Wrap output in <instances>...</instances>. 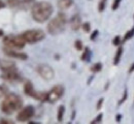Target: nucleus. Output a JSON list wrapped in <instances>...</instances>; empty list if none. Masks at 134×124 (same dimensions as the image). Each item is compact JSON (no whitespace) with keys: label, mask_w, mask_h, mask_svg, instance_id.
<instances>
[{"label":"nucleus","mask_w":134,"mask_h":124,"mask_svg":"<svg viewBox=\"0 0 134 124\" xmlns=\"http://www.w3.org/2000/svg\"><path fill=\"white\" fill-rule=\"evenodd\" d=\"M54 7L48 1L35 2L31 7V15L34 21L37 23H44L53 15Z\"/></svg>","instance_id":"1"},{"label":"nucleus","mask_w":134,"mask_h":124,"mask_svg":"<svg viewBox=\"0 0 134 124\" xmlns=\"http://www.w3.org/2000/svg\"><path fill=\"white\" fill-rule=\"evenodd\" d=\"M23 106V100L20 95L16 93H9L5 95L1 103V111L5 115H12Z\"/></svg>","instance_id":"2"},{"label":"nucleus","mask_w":134,"mask_h":124,"mask_svg":"<svg viewBox=\"0 0 134 124\" xmlns=\"http://www.w3.org/2000/svg\"><path fill=\"white\" fill-rule=\"evenodd\" d=\"M67 17L65 14L59 13L57 16L48 24V32L52 35H57L63 32L66 28Z\"/></svg>","instance_id":"3"},{"label":"nucleus","mask_w":134,"mask_h":124,"mask_svg":"<svg viewBox=\"0 0 134 124\" xmlns=\"http://www.w3.org/2000/svg\"><path fill=\"white\" fill-rule=\"evenodd\" d=\"M3 45L7 49L21 50L25 47L26 41L23 39L22 35H6L3 38Z\"/></svg>","instance_id":"4"},{"label":"nucleus","mask_w":134,"mask_h":124,"mask_svg":"<svg viewBox=\"0 0 134 124\" xmlns=\"http://www.w3.org/2000/svg\"><path fill=\"white\" fill-rule=\"evenodd\" d=\"M23 39L26 41V44H36L44 39L46 33L41 29H30L27 31H24L22 34Z\"/></svg>","instance_id":"5"},{"label":"nucleus","mask_w":134,"mask_h":124,"mask_svg":"<svg viewBox=\"0 0 134 124\" xmlns=\"http://www.w3.org/2000/svg\"><path fill=\"white\" fill-rule=\"evenodd\" d=\"M24 92L26 95L33 97L39 101H48V93L44 92H37L34 90V87L31 82H26L24 85Z\"/></svg>","instance_id":"6"},{"label":"nucleus","mask_w":134,"mask_h":124,"mask_svg":"<svg viewBox=\"0 0 134 124\" xmlns=\"http://www.w3.org/2000/svg\"><path fill=\"white\" fill-rule=\"evenodd\" d=\"M35 114V109L33 106H27L23 109H21V111L18 113L17 120L20 122H26L29 121L32 117H34Z\"/></svg>","instance_id":"7"},{"label":"nucleus","mask_w":134,"mask_h":124,"mask_svg":"<svg viewBox=\"0 0 134 124\" xmlns=\"http://www.w3.org/2000/svg\"><path fill=\"white\" fill-rule=\"evenodd\" d=\"M36 71L38 72V74L47 81H51L52 79H54L55 77V71L51 67L49 64H39L36 67Z\"/></svg>","instance_id":"8"},{"label":"nucleus","mask_w":134,"mask_h":124,"mask_svg":"<svg viewBox=\"0 0 134 124\" xmlns=\"http://www.w3.org/2000/svg\"><path fill=\"white\" fill-rule=\"evenodd\" d=\"M64 94V87L62 85H56L55 87L50 90V92H48V101L51 104L56 103L57 100H59Z\"/></svg>","instance_id":"9"},{"label":"nucleus","mask_w":134,"mask_h":124,"mask_svg":"<svg viewBox=\"0 0 134 124\" xmlns=\"http://www.w3.org/2000/svg\"><path fill=\"white\" fill-rule=\"evenodd\" d=\"M2 79H4L5 81H8V82H17V81L21 80V76L19 74L17 68H13V69L3 71Z\"/></svg>","instance_id":"10"},{"label":"nucleus","mask_w":134,"mask_h":124,"mask_svg":"<svg viewBox=\"0 0 134 124\" xmlns=\"http://www.w3.org/2000/svg\"><path fill=\"white\" fill-rule=\"evenodd\" d=\"M3 52L6 56L10 57V58H17L21 60H27L28 59V55L23 52H19L18 50H12V49H7V48H3Z\"/></svg>","instance_id":"11"},{"label":"nucleus","mask_w":134,"mask_h":124,"mask_svg":"<svg viewBox=\"0 0 134 124\" xmlns=\"http://www.w3.org/2000/svg\"><path fill=\"white\" fill-rule=\"evenodd\" d=\"M82 26H83V24H82V19L80 17V15H74L70 19V27L73 31L79 30Z\"/></svg>","instance_id":"12"},{"label":"nucleus","mask_w":134,"mask_h":124,"mask_svg":"<svg viewBox=\"0 0 134 124\" xmlns=\"http://www.w3.org/2000/svg\"><path fill=\"white\" fill-rule=\"evenodd\" d=\"M73 4V0H58L57 5L60 9H67Z\"/></svg>","instance_id":"13"},{"label":"nucleus","mask_w":134,"mask_h":124,"mask_svg":"<svg viewBox=\"0 0 134 124\" xmlns=\"http://www.w3.org/2000/svg\"><path fill=\"white\" fill-rule=\"evenodd\" d=\"M33 4H34V0H21L20 7L23 8V9H26L28 7H32Z\"/></svg>","instance_id":"14"},{"label":"nucleus","mask_w":134,"mask_h":124,"mask_svg":"<svg viewBox=\"0 0 134 124\" xmlns=\"http://www.w3.org/2000/svg\"><path fill=\"white\" fill-rule=\"evenodd\" d=\"M64 113H65V107H64V106H60L59 109H58V113H57V120L59 122H62Z\"/></svg>","instance_id":"15"},{"label":"nucleus","mask_w":134,"mask_h":124,"mask_svg":"<svg viewBox=\"0 0 134 124\" xmlns=\"http://www.w3.org/2000/svg\"><path fill=\"white\" fill-rule=\"evenodd\" d=\"M122 54H123V48H119L116 53V56H115V59H114V64L115 65H118L120 60H121V57H122Z\"/></svg>","instance_id":"16"},{"label":"nucleus","mask_w":134,"mask_h":124,"mask_svg":"<svg viewBox=\"0 0 134 124\" xmlns=\"http://www.w3.org/2000/svg\"><path fill=\"white\" fill-rule=\"evenodd\" d=\"M7 4L10 7H20L21 0H7Z\"/></svg>","instance_id":"17"},{"label":"nucleus","mask_w":134,"mask_h":124,"mask_svg":"<svg viewBox=\"0 0 134 124\" xmlns=\"http://www.w3.org/2000/svg\"><path fill=\"white\" fill-rule=\"evenodd\" d=\"M134 35V26L133 28L131 29V30H129V31H127L126 32V34H125V37H124V40L126 41V40H128V39H130L132 36Z\"/></svg>","instance_id":"18"},{"label":"nucleus","mask_w":134,"mask_h":124,"mask_svg":"<svg viewBox=\"0 0 134 124\" xmlns=\"http://www.w3.org/2000/svg\"><path fill=\"white\" fill-rule=\"evenodd\" d=\"M101 68H102V64L101 63H96L91 67V71L93 72H98V71H101Z\"/></svg>","instance_id":"19"},{"label":"nucleus","mask_w":134,"mask_h":124,"mask_svg":"<svg viewBox=\"0 0 134 124\" xmlns=\"http://www.w3.org/2000/svg\"><path fill=\"white\" fill-rule=\"evenodd\" d=\"M89 57H90V51H89V49L87 48V49L85 50L84 54L82 55V60H84V61L89 60Z\"/></svg>","instance_id":"20"},{"label":"nucleus","mask_w":134,"mask_h":124,"mask_svg":"<svg viewBox=\"0 0 134 124\" xmlns=\"http://www.w3.org/2000/svg\"><path fill=\"white\" fill-rule=\"evenodd\" d=\"M74 47L77 51H81L83 50V42L81 40H75V44H74Z\"/></svg>","instance_id":"21"},{"label":"nucleus","mask_w":134,"mask_h":124,"mask_svg":"<svg viewBox=\"0 0 134 124\" xmlns=\"http://www.w3.org/2000/svg\"><path fill=\"white\" fill-rule=\"evenodd\" d=\"M121 1H122V0H114V2H113V4H111V8H113V10L118 9L119 5L121 4Z\"/></svg>","instance_id":"22"},{"label":"nucleus","mask_w":134,"mask_h":124,"mask_svg":"<svg viewBox=\"0 0 134 124\" xmlns=\"http://www.w3.org/2000/svg\"><path fill=\"white\" fill-rule=\"evenodd\" d=\"M83 29H84L85 32H90V29H91L90 23H85V24H83Z\"/></svg>","instance_id":"23"},{"label":"nucleus","mask_w":134,"mask_h":124,"mask_svg":"<svg viewBox=\"0 0 134 124\" xmlns=\"http://www.w3.org/2000/svg\"><path fill=\"white\" fill-rule=\"evenodd\" d=\"M113 44H114L115 46H119V45L121 44V36H116V37L114 38V40H113Z\"/></svg>","instance_id":"24"},{"label":"nucleus","mask_w":134,"mask_h":124,"mask_svg":"<svg viewBox=\"0 0 134 124\" xmlns=\"http://www.w3.org/2000/svg\"><path fill=\"white\" fill-rule=\"evenodd\" d=\"M105 7V0H101L100 4H99V12H102Z\"/></svg>","instance_id":"25"},{"label":"nucleus","mask_w":134,"mask_h":124,"mask_svg":"<svg viewBox=\"0 0 134 124\" xmlns=\"http://www.w3.org/2000/svg\"><path fill=\"white\" fill-rule=\"evenodd\" d=\"M101 119H102V114H99V115H98V117L92 121V123H98V122H100L101 121Z\"/></svg>","instance_id":"26"},{"label":"nucleus","mask_w":134,"mask_h":124,"mask_svg":"<svg viewBox=\"0 0 134 124\" xmlns=\"http://www.w3.org/2000/svg\"><path fill=\"white\" fill-rule=\"evenodd\" d=\"M126 98H127V90H125V92H124V95H123V98H122V99L119 101V105H120V104H123V103L126 100Z\"/></svg>","instance_id":"27"},{"label":"nucleus","mask_w":134,"mask_h":124,"mask_svg":"<svg viewBox=\"0 0 134 124\" xmlns=\"http://www.w3.org/2000/svg\"><path fill=\"white\" fill-rule=\"evenodd\" d=\"M5 93H6L5 88H3L2 86H0V98H1V97H3V96L5 95Z\"/></svg>","instance_id":"28"},{"label":"nucleus","mask_w":134,"mask_h":124,"mask_svg":"<svg viewBox=\"0 0 134 124\" xmlns=\"http://www.w3.org/2000/svg\"><path fill=\"white\" fill-rule=\"evenodd\" d=\"M103 101H104V99H103V98H100V99H99V101L97 103V106H96V109H97V110H100L101 109V106H102Z\"/></svg>","instance_id":"29"},{"label":"nucleus","mask_w":134,"mask_h":124,"mask_svg":"<svg viewBox=\"0 0 134 124\" xmlns=\"http://www.w3.org/2000/svg\"><path fill=\"white\" fill-rule=\"evenodd\" d=\"M97 34H98V30H95V31H94V32H93V33L91 34V36H90V38H91L92 40H94V39H95V37L97 36Z\"/></svg>","instance_id":"30"},{"label":"nucleus","mask_w":134,"mask_h":124,"mask_svg":"<svg viewBox=\"0 0 134 124\" xmlns=\"http://www.w3.org/2000/svg\"><path fill=\"white\" fill-rule=\"evenodd\" d=\"M0 123H13V121H10V120H5V119H1L0 120Z\"/></svg>","instance_id":"31"},{"label":"nucleus","mask_w":134,"mask_h":124,"mask_svg":"<svg viewBox=\"0 0 134 124\" xmlns=\"http://www.w3.org/2000/svg\"><path fill=\"white\" fill-rule=\"evenodd\" d=\"M133 71H134V63L132 64V65H131V67H130V68L128 69V73L130 74V73H132Z\"/></svg>","instance_id":"32"},{"label":"nucleus","mask_w":134,"mask_h":124,"mask_svg":"<svg viewBox=\"0 0 134 124\" xmlns=\"http://www.w3.org/2000/svg\"><path fill=\"white\" fill-rule=\"evenodd\" d=\"M4 6H5V3H4L3 1H1V0H0V9H1V8H3Z\"/></svg>","instance_id":"33"},{"label":"nucleus","mask_w":134,"mask_h":124,"mask_svg":"<svg viewBox=\"0 0 134 124\" xmlns=\"http://www.w3.org/2000/svg\"><path fill=\"white\" fill-rule=\"evenodd\" d=\"M3 35H4V31H3L2 29H0V37H1V36H3Z\"/></svg>","instance_id":"34"},{"label":"nucleus","mask_w":134,"mask_h":124,"mask_svg":"<svg viewBox=\"0 0 134 124\" xmlns=\"http://www.w3.org/2000/svg\"><path fill=\"white\" fill-rule=\"evenodd\" d=\"M117 116H118V117H117V121H118V122H119V121H120V119L122 118V117H121L122 115H117Z\"/></svg>","instance_id":"35"}]
</instances>
